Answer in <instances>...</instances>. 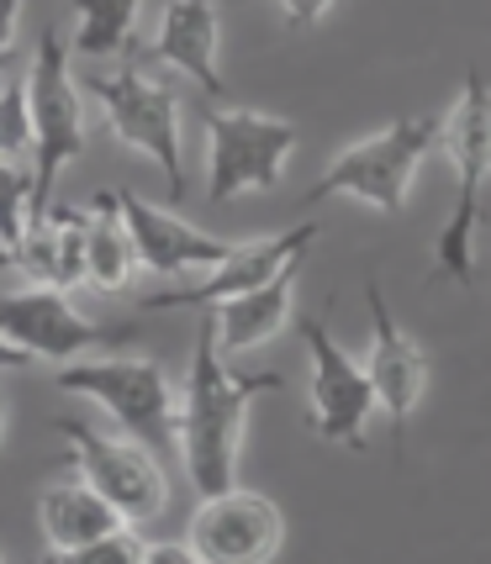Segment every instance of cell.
Listing matches in <instances>:
<instances>
[{
  "label": "cell",
  "instance_id": "1",
  "mask_svg": "<svg viewBox=\"0 0 491 564\" xmlns=\"http://www.w3.org/2000/svg\"><path fill=\"white\" fill-rule=\"evenodd\" d=\"M280 375H238L217 344L212 312L196 327V359L180 395V465L191 475L196 496L238 486V454L248 433V406L259 391H275Z\"/></svg>",
  "mask_w": 491,
  "mask_h": 564
},
{
  "label": "cell",
  "instance_id": "2",
  "mask_svg": "<svg viewBox=\"0 0 491 564\" xmlns=\"http://www.w3.org/2000/svg\"><path fill=\"white\" fill-rule=\"evenodd\" d=\"M26 111H32V227H43L53 212L58 174L90 143L85 79H74L70 48L53 26L38 32V53H32V69H26Z\"/></svg>",
  "mask_w": 491,
  "mask_h": 564
},
{
  "label": "cell",
  "instance_id": "3",
  "mask_svg": "<svg viewBox=\"0 0 491 564\" xmlns=\"http://www.w3.org/2000/svg\"><path fill=\"white\" fill-rule=\"evenodd\" d=\"M85 96L96 100L106 127L127 148L153 159L170 196L185 200L191 185H185V143H180V96H174L170 79H159L138 53V58H111V64L85 74Z\"/></svg>",
  "mask_w": 491,
  "mask_h": 564
},
{
  "label": "cell",
  "instance_id": "4",
  "mask_svg": "<svg viewBox=\"0 0 491 564\" xmlns=\"http://www.w3.org/2000/svg\"><path fill=\"white\" fill-rule=\"evenodd\" d=\"M444 143V117L439 111H418V117H396L392 127L354 138V143L322 170V180L307 191V206H322L333 196H349L360 206H375L396 217L407 196H413V180H418L423 159Z\"/></svg>",
  "mask_w": 491,
  "mask_h": 564
},
{
  "label": "cell",
  "instance_id": "5",
  "mask_svg": "<svg viewBox=\"0 0 491 564\" xmlns=\"http://www.w3.org/2000/svg\"><path fill=\"white\" fill-rule=\"evenodd\" d=\"M444 153L455 164V206L434 243V274L455 285H476V221H481V191L491 180V85L481 74H466L460 100L444 111Z\"/></svg>",
  "mask_w": 491,
  "mask_h": 564
},
{
  "label": "cell",
  "instance_id": "6",
  "mask_svg": "<svg viewBox=\"0 0 491 564\" xmlns=\"http://www.w3.org/2000/svg\"><path fill=\"white\" fill-rule=\"evenodd\" d=\"M58 391L90 395L111 422L148 448H180V395L170 386V369L143 354H85L58 365Z\"/></svg>",
  "mask_w": 491,
  "mask_h": 564
},
{
  "label": "cell",
  "instance_id": "7",
  "mask_svg": "<svg viewBox=\"0 0 491 564\" xmlns=\"http://www.w3.org/2000/svg\"><path fill=\"white\" fill-rule=\"evenodd\" d=\"M206 127V200L227 206L244 191H275L296 153V122L254 106H201Z\"/></svg>",
  "mask_w": 491,
  "mask_h": 564
},
{
  "label": "cell",
  "instance_id": "8",
  "mask_svg": "<svg viewBox=\"0 0 491 564\" xmlns=\"http://www.w3.org/2000/svg\"><path fill=\"white\" fill-rule=\"evenodd\" d=\"M0 333L32 359L70 365L85 354H111L138 338L132 322H96L85 317L58 285H26V291H0Z\"/></svg>",
  "mask_w": 491,
  "mask_h": 564
},
{
  "label": "cell",
  "instance_id": "9",
  "mask_svg": "<svg viewBox=\"0 0 491 564\" xmlns=\"http://www.w3.org/2000/svg\"><path fill=\"white\" fill-rule=\"evenodd\" d=\"M53 427L70 438V454H74V469L96 486L127 522H153L164 517L170 507V480H164V459L159 448L138 443L132 433H96L90 422L79 417H53Z\"/></svg>",
  "mask_w": 491,
  "mask_h": 564
},
{
  "label": "cell",
  "instance_id": "10",
  "mask_svg": "<svg viewBox=\"0 0 491 564\" xmlns=\"http://www.w3.org/2000/svg\"><path fill=\"white\" fill-rule=\"evenodd\" d=\"M301 344H307V359H312V433L339 448H365V427L375 406V386H370L365 365H354L344 348L333 344L328 322L318 317H301Z\"/></svg>",
  "mask_w": 491,
  "mask_h": 564
},
{
  "label": "cell",
  "instance_id": "11",
  "mask_svg": "<svg viewBox=\"0 0 491 564\" xmlns=\"http://www.w3.org/2000/svg\"><path fill=\"white\" fill-rule=\"evenodd\" d=\"M318 221H296L286 232H275V238H248V243H233L227 248V259H217L206 280L196 285H180V291H159L138 301V312H174V306H217V301H233V295L254 291V285H265L275 274H286L291 264H307V253L318 243Z\"/></svg>",
  "mask_w": 491,
  "mask_h": 564
},
{
  "label": "cell",
  "instance_id": "12",
  "mask_svg": "<svg viewBox=\"0 0 491 564\" xmlns=\"http://www.w3.org/2000/svg\"><path fill=\"white\" fill-rule=\"evenodd\" d=\"M280 539H286L280 507L248 486L201 496V507L191 512V549L206 564H259L280 549Z\"/></svg>",
  "mask_w": 491,
  "mask_h": 564
},
{
  "label": "cell",
  "instance_id": "13",
  "mask_svg": "<svg viewBox=\"0 0 491 564\" xmlns=\"http://www.w3.org/2000/svg\"><path fill=\"white\" fill-rule=\"evenodd\" d=\"M370 354H365V375L375 386V406L386 412L396 438V459L407 454V422L418 412L423 391H428V354H423L402 327H396L392 306H386V291L381 280H370Z\"/></svg>",
  "mask_w": 491,
  "mask_h": 564
},
{
  "label": "cell",
  "instance_id": "14",
  "mask_svg": "<svg viewBox=\"0 0 491 564\" xmlns=\"http://www.w3.org/2000/svg\"><path fill=\"white\" fill-rule=\"evenodd\" d=\"M127 212V227H132V248H138V264L143 274H159V280H174V274L191 270H212L217 259H227L233 238H217V232H201L185 217H174L170 206H153L138 191H117Z\"/></svg>",
  "mask_w": 491,
  "mask_h": 564
},
{
  "label": "cell",
  "instance_id": "15",
  "mask_svg": "<svg viewBox=\"0 0 491 564\" xmlns=\"http://www.w3.org/2000/svg\"><path fill=\"white\" fill-rule=\"evenodd\" d=\"M217 48H222V22L212 0H170L164 17H159V32L143 48V58H159L180 69L185 79H196L201 96L222 100V69H217Z\"/></svg>",
  "mask_w": 491,
  "mask_h": 564
},
{
  "label": "cell",
  "instance_id": "16",
  "mask_svg": "<svg viewBox=\"0 0 491 564\" xmlns=\"http://www.w3.org/2000/svg\"><path fill=\"white\" fill-rule=\"evenodd\" d=\"M38 522H43V539H49V560H74L85 543H96L100 533L122 528L127 517L79 475V480H53V486H43V496H38Z\"/></svg>",
  "mask_w": 491,
  "mask_h": 564
},
{
  "label": "cell",
  "instance_id": "17",
  "mask_svg": "<svg viewBox=\"0 0 491 564\" xmlns=\"http://www.w3.org/2000/svg\"><path fill=\"white\" fill-rule=\"evenodd\" d=\"M132 274H143V264L132 248L122 196L96 191L85 200V285H96L100 295H122L132 285Z\"/></svg>",
  "mask_w": 491,
  "mask_h": 564
},
{
  "label": "cell",
  "instance_id": "18",
  "mask_svg": "<svg viewBox=\"0 0 491 564\" xmlns=\"http://www.w3.org/2000/svg\"><path fill=\"white\" fill-rule=\"evenodd\" d=\"M296 274H301V264H291L286 274H275V280L254 285V291L233 295V301L201 306V312H212V322H217V344H222V354H244V348L270 344L275 333H280V327L291 322Z\"/></svg>",
  "mask_w": 491,
  "mask_h": 564
},
{
  "label": "cell",
  "instance_id": "19",
  "mask_svg": "<svg viewBox=\"0 0 491 564\" xmlns=\"http://www.w3.org/2000/svg\"><path fill=\"white\" fill-rule=\"evenodd\" d=\"M22 264H32V274H43V285L58 291H79L85 285V206H58L43 227H32V238L22 248Z\"/></svg>",
  "mask_w": 491,
  "mask_h": 564
},
{
  "label": "cell",
  "instance_id": "20",
  "mask_svg": "<svg viewBox=\"0 0 491 564\" xmlns=\"http://www.w3.org/2000/svg\"><path fill=\"white\" fill-rule=\"evenodd\" d=\"M70 11L79 17L74 26V53L79 58H122L132 48V26H138V11L143 0H70Z\"/></svg>",
  "mask_w": 491,
  "mask_h": 564
},
{
  "label": "cell",
  "instance_id": "21",
  "mask_svg": "<svg viewBox=\"0 0 491 564\" xmlns=\"http://www.w3.org/2000/svg\"><path fill=\"white\" fill-rule=\"evenodd\" d=\"M32 238V159H0V243L22 253Z\"/></svg>",
  "mask_w": 491,
  "mask_h": 564
},
{
  "label": "cell",
  "instance_id": "22",
  "mask_svg": "<svg viewBox=\"0 0 491 564\" xmlns=\"http://www.w3.org/2000/svg\"><path fill=\"white\" fill-rule=\"evenodd\" d=\"M0 159H32V111H26V74L0 85Z\"/></svg>",
  "mask_w": 491,
  "mask_h": 564
},
{
  "label": "cell",
  "instance_id": "23",
  "mask_svg": "<svg viewBox=\"0 0 491 564\" xmlns=\"http://www.w3.org/2000/svg\"><path fill=\"white\" fill-rule=\"evenodd\" d=\"M143 554H148V543L138 539V522H122V528L100 533L96 543H85L74 560L79 564H132V560H143Z\"/></svg>",
  "mask_w": 491,
  "mask_h": 564
},
{
  "label": "cell",
  "instance_id": "24",
  "mask_svg": "<svg viewBox=\"0 0 491 564\" xmlns=\"http://www.w3.org/2000/svg\"><path fill=\"white\" fill-rule=\"evenodd\" d=\"M275 6H280V17H286V22L301 32V26H318L322 17L339 6V0H275Z\"/></svg>",
  "mask_w": 491,
  "mask_h": 564
},
{
  "label": "cell",
  "instance_id": "25",
  "mask_svg": "<svg viewBox=\"0 0 491 564\" xmlns=\"http://www.w3.org/2000/svg\"><path fill=\"white\" fill-rule=\"evenodd\" d=\"M17 26H22V0H0V69L17 48Z\"/></svg>",
  "mask_w": 491,
  "mask_h": 564
},
{
  "label": "cell",
  "instance_id": "26",
  "mask_svg": "<svg viewBox=\"0 0 491 564\" xmlns=\"http://www.w3.org/2000/svg\"><path fill=\"white\" fill-rule=\"evenodd\" d=\"M143 560H159V564H196V549H191V543H148Z\"/></svg>",
  "mask_w": 491,
  "mask_h": 564
},
{
  "label": "cell",
  "instance_id": "27",
  "mask_svg": "<svg viewBox=\"0 0 491 564\" xmlns=\"http://www.w3.org/2000/svg\"><path fill=\"white\" fill-rule=\"evenodd\" d=\"M26 365H32V354H26V348H17L6 333H0V369H26Z\"/></svg>",
  "mask_w": 491,
  "mask_h": 564
},
{
  "label": "cell",
  "instance_id": "28",
  "mask_svg": "<svg viewBox=\"0 0 491 564\" xmlns=\"http://www.w3.org/2000/svg\"><path fill=\"white\" fill-rule=\"evenodd\" d=\"M17 264H22V253H17V248H6V243H0V270H17Z\"/></svg>",
  "mask_w": 491,
  "mask_h": 564
},
{
  "label": "cell",
  "instance_id": "29",
  "mask_svg": "<svg viewBox=\"0 0 491 564\" xmlns=\"http://www.w3.org/2000/svg\"><path fill=\"white\" fill-rule=\"evenodd\" d=\"M6 422H11V406H6V395H0V443H6Z\"/></svg>",
  "mask_w": 491,
  "mask_h": 564
}]
</instances>
